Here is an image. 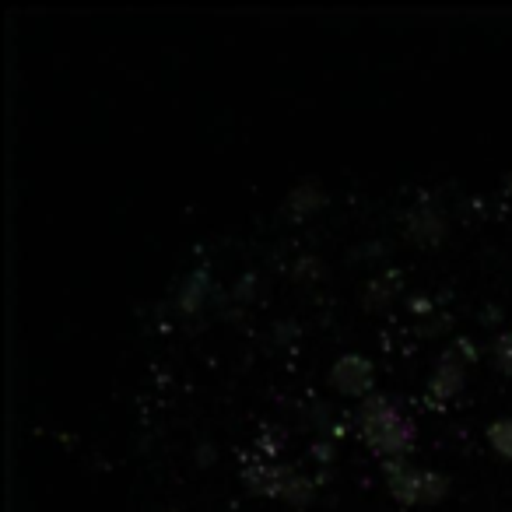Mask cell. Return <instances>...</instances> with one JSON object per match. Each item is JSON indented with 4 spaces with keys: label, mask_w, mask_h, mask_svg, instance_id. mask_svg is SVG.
<instances>
[{
    "label": "cell",
    "mask_w": 512,
    "mask_h": 512,
    "mask_svg": "<svg viewBox=\"0 0 512 512\" xmlns=\"http://www.w3.org/2000/svg\"><path fill=\"white\" fill-rule=\"evenodd\" d=\"M358 432L369 439V446L386 460H404L414 446V425L404 414L393 407V400H386L383 393H372L358 404L355 411Z\"/></svg>",
    "instance_id": "6da1fadb"
},
{
    "label": "cell",
    "mask_w": 512,
    "mask_h": 512,
    "mask_svg": "<svg viewBox=\"0 0 512 512\" xmlns=\"http://www.w3.org/2000/svg\"><path fill=\"white\" fill-rule=\"evenodd\" d=\"M407 235H411L414 242H439L442 235H446V221H442L439 211H432V207H414L411 214H407Z\"/></svg>",
    "instance_id": "8992f818"
},
{
    "label": "cell",
    "mask_w": 512,
    "mask_h": 512,
    "mask_svg": "<svg viewBox=\"0 0 512 512\" xmlns=\"http://www.w3.org/2000/svg\"><path fill=\"white\" fill-rule=\"evenodd\" d=\"M386 484H390L393 498L404 505H432L449 491V481L435 470L411 467L407 460H386Z\"/></svg>",
    "instance_id": "7a4b0ae2"
},
{
    "label": "cell",
    "mask_w": 512,
    "mask_h": 512,
    "mask_svg": "<svg viewBox=\"0 0 512 512\" xmlns=\"http://www.w3.org/2000/svg\"><path fill=\"white\" fill-rule=\"evenodd\" d=\"M323 204V190L316 183H302L292 190V197H288V211L295 214V218H306V214H313L316 207Z\"/></svg>",
    "instance_id": "9c48e42d"
},
{
    "label": "cell",
    "mask_w": 512,
    "mask_h": 512,
    "mask_svg": "<svg viewBox=\"0 0 512 512\" xmlns=\"http://www.w3.org/2000/svg\"><path fill=\"white\" fill-rule=\"evenodd\" d=\"M313 456H316V460H323V463H327V460H334V442H316V446H313Z\"/></svg>",
    "instance_id": "9a60e30c"
},
{
    "label": "cell",
    "mask_w": 512,
    "mask_h": 512,
    "mask_svg": "<svg viewBox=\"0 0 512 512\" xmlns=\"http://www.w3.org/2000/svg\"><path fill=\"white\" fill-rule=\"evenodd\" d=\"M488 442L502 460H512V418H498L488 428Z\"/></svg>",
    "instance_id": "30bf717a"
},
{
    "label": "cell",
    "mask_w": 512,
    "mask_h": 512,
    "mask_svg": "<svg viewBox=\"0 0 512 512\" xmlns=\"http://www.w3.org/2000/svg\"><path fill=\"white\" fill-rule=\"evenodd\" d=\"M306 274H309V278H313V274H320V260H316V256H313V260H302V264L295 267V278H306Z\"/></svg>",
    "instance_id": "5bb4252c"
},
{
    "label": "cell",
    "mask_w": 512,
    "mask_h": 512,
    "mask_svg": "<svg viewBox=\"0 0 512 512\" xmlns=\"http://www.w3.org/2000/svg\"><path fill=\"white\" fill-rule=\"evenodd\" d=\"M491 355H495L498 369L512 372V334H498L495 344H491Z\"/></svg>",
    "instance_id": "7c38bea8"
},
{
    "label": "cell",
    "mask_w": 512,
    "mask_h": 512,
    "mask_svg": "<svg viewBox=\"0 0 512 512\" xmlns=\"http://www.w3.org/2000/svg\"><path fill=\"white\" fill-rule=\"evenodd\" d=\"M330 383L344 393V397H372V383H376V372H372V362L362 355H344L334 362L330 369Z\"/></svg>",
    "instance_id": "3957f363"
},
{
    "label": "cell",
    "mask_w": 512,
    "mask_h": 512,
    "mask_svg": "<svg viewBox=\"0 0 512 512\" xmlns=\"http://www.w3.org/2000/svg\"><path fill=\"white\" fill-rule=\"evenodd\" d=\"M463 383H467V362H463L456 351H449V355H442L439 365H435L432 379H428V393H432L435 400H449L463 390Z\"/></svg>",
    "instance_id": "277c9868"
},
{
    "label": "cell",
    "mask_w": 512,
    "mask_h": 512,
    "mask_svg": "<svg viewBox=\"0 0 512 512\" xmlns=\"http://www.w3.org/2000/svg\"><path fill=\"white\" fill-rule=\"evenodd\" d=\"M397 288H400V278H397L393 271H390V274H383V278H376V281L369 285V306L383 309L386 302L393 299V292H397Z\"/></svg>",
    "instance_id": "8fae6325"
},
{
    "label": "cell",
    "mask_w": 512,
    "mask_h": 512,
    "mask_svg": "<svg viewBox=\"0 0 512 512\" xmlns=\"http://www.w3.org/2000/svg\"><path fill=\"white\" fill-rule=\"evenodd\" d=\"M281 446H285V432H267L264 439H260V449H264L267 456H274Z\"/></svg>",
    "instance_id": "4fadbf2b"
},
{
    "label": "cell",
    "mask_w": 512,
    "mask_h": 512,
    "mask_svg": "<svg viewBox=\"0 0 512 512\" xmlns=\"http://www.w3.org/2000/svg\"><path fill=\"white\" fill-rule=\"evenodd\" d=\"M278 498H285L288 505H309V502H313V484H309V477H302L295 467H285Z\"/></svg>",
    "instance_id": "ba28073f"
},
{
    "label": "cell",
    "mask_w": 512,
    "mask_h": 512,
    "mask_svg": "<svg viewBox=\"0 0 512 512\" xmlns=\"http://www.w3.org/2000/svg\"><path fill=\"white\" fill-rule=\"evenodd\" d=\"M281 477H285V463H271V460H253L242 470V484L256 495H281Z\"/></svg>",
    "instance_id": "5b68a950"
},
{
    "label": "cell",
    "mask_w": 512,
    "mask_h": 512,
    "mask_svg": "<svg viewBox=\"0 0 512 512\" xmlns=\"http://www.w3.org/2000/svg\"><path fill=\"white\" fill-rule=\"evenodd\" d=\"M207 292H211V278H207V271H197L190 274V278L183 281V288H179V313H200V309L207 306Z\"/></svg>",
    "instance_id": "52a82bcc"
},
{
    "label": "cell",
    "mask_w": 512,
    "mask_h": 512,
    "mask_svg": "<svg viewBox=\"0 0 512 512\" xmlns=\"http://www.w3.org/2000/svg\"><path fill=\"white\" fill-rule=\"evenodd\" d=\"M505 190L512 193V172H509V176H505Z\"/></svg>",
    "instance_id": "e0dca14e"
},
{
    "label": "cell",
    "mask_w": 512,
    "mask_h": 512,
    "mask_svg": "<svg viewBox=\"0 0 512 512\" xmlns=\"http://www.w3.org/2000/svg\"><path fill=\"white\" fill-rule=\"evenodd\" d=\"M211 460H214L211 446H200V463H211Z\"/></svg>",
    "instance_id": "2e32d148"
}]
</instances>
